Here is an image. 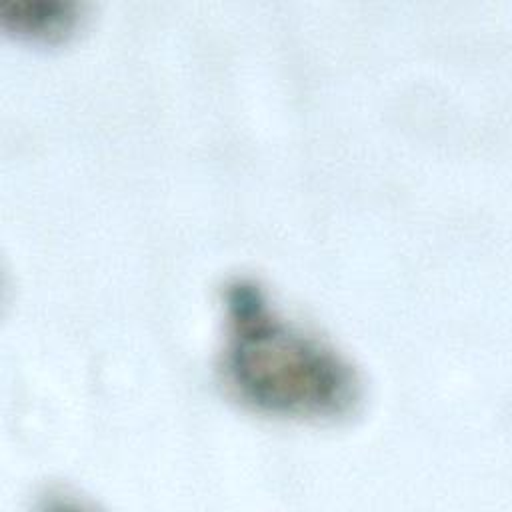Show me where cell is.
I'll return each mask as SVG.
<instances>
[{"label": "cell", "instance_id": "6da1fadb", "mask_svg": "<svg viewBox=\"0 0 512 512\" xmlns=\"http://www.w3.org/2000/svg\"><path fill=\"white\" fill-rule=\"evenodd\" d=\"M220 372L230 394L254 412L296 420H338L362 402L352 362L324 338L286 318L254 280L224 290Z\"/></svg>", "mask_w": 512, "mask_h": 512}, {"label": "cell", "instance_id": "7a4b0ae2", "mask_svg": "<svg viewBox=\"0 0 512 512\" xmlns=\"http://www.w3.org/2000/svg\"><path fill=\"white\" fill-rule=\"evenodd\" d=\"M82 6L66 0H16L0 6V24L8 34L36 42H56L78 26Z\"/></svg>", "mask_w": 512, "mask_h": 512}]
</instances>
